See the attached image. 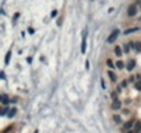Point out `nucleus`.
<instances>
[{
	"label": "nucleus",
	"instance_id": "obj_13",
	"mask_svg": "<svg viewBox=\"0 0 141 133\" xmlns=\"http://www.w3.org/2000/svg\"><path fill=\"white\" fill-rule=\"evenodd\" d=\"M10 58H11V51H8L7 55H6V59H4V63H6V65L10 63Z\"/></svg>",
	"mask_w": 141,
	"mask_h": 133
},
{
	"label": "nucleus",
	"instance_id": "obj_23",
	"mask_svg": "<svg viewBox=\"0 0 141 133\" xmlns=\"http://www.w3.org/2000/svg\"><path fill=\"white\" fill-rule=\"evenodd\" d=\"M18 18H19V14H18V12H17V14H14V18H12V21H17V19H18Z\"/></svg>",
	"mask_w": 141,
	"mask_h": 133
},
{
	"label": "nucleus",
	"instance_id": "obj_8",
	"mask_svg": "<svg viewBox=\"0 0 141 133\" xmlns=\"http://www.w3.org/2000/svg\"><path fill=\"white\" fill-rule=\"evenodd\" d=\"M108 77H110V80L112 81V82H117V76H115V73L114 71H108Z\"/></svg>",
	"mask_w": 141,
	"mask_h": 133
},
{
	"label": "nucleus",
	"instance_id": "obj_20",
	"mask_svg": "<svg viewBox=\"0 0 141 133\" xmlns=\"http://www.w3.org/2000/svg\"><path fill=\"white\" fill-rule=\"evenodd\" d=\"M107 66H108V67H114V63H112V60H111V59H107Z\"/></svg>",
	"mask_w": 141,
	"mask_h": 133
},
{
	"label": "nucleus",
	"instance_id": "obj_16",
	"mask_svg": "<svg viewBox=\"0 0 141 133\" xmlns=\"http://www.w3.org/2000/svg\"><path fill=\"white\" fill-rule=\"evenodd\" d=\"M117 67L119 69V70H120V69H123V67H125V63L122 62V60H117Z\"/></svg>",
	"mask_w": 141,
	"mask_h": 133
},
{
	"label": "nucleus",
	"instance_id": "obj_9",
	"mask_svg": "<svg viewBox=\"0 0 141 133\" xmlns=\"http://www.w3.org/2000/svg\"><path fill=\"white\" fill-rule=\"evenodd\" d=\"M114 54H115V55L117 56H120L122 55V49H120V47H115V48H114Z\"/></svg>",
	"mask_w": 141,
	"mask_h": 133
},
{
	"label": "nucleus",
	"instance_id": "obj_5",
	"mask_svg": "<svg viewBox=\"0 0 141 133\" xmlns=\"http://www.w3.org/2000/svg\"><path fill=\"white\" fill-rule=\"evenodd\" d=\"M133 123H134V121H133V119H130V121L125 122V123H123V129L126 130V132H127V130H130L131 128H133Z\"/></svg>",
	"mask_w": 141,
	"mask_h": 133
},
{
	"label": "nucleus",
	"instance_id": "obj_26",
	"mask_svg": "<svg viewBox=\"0 0 141 133\" xmlns=\"http://www.w3.org/2000/svg\"><path fill=\"white\" fill-rule=\"evenodd\" d=\"M127 133H134L133 130H127Z\"/></svg>",
	"mask_w": 141,
	"mask_h": 133
},
{
	"label": "nucleus",
	"instance_id": "obj_27",
	"mask_svg": "<svg viewBox=\"0 0 141 133\" xmlns=\"http://www.w3.org/2000/svg\"><path fill=\"white\" fill-rule=\"evenodd\" d=\"M0 102H1V95H0Z\"/></svg>",
	"mask_w": 141,
	"mask_h": 133
},
{
	"label": "nucleus",
	"instance_id": "obj_3",
	"mask_svg": "<svg viewBox=\"0 0 141 133\" xmlns=\"http://www.w3.org/2000/svg\"><path fill=\"white\" fill-rule=\"evenodd\" d=\"M86 33H88V30H84L82 33V43H81V52L82 54L86 52Z\"/></svg>",
	"mask_w": 141,
	"mask_h": 133
},
{
	"label": "nucleus",
	"instance_id": "obj_18",
	"mask_svg": "<svg viewBox=\"0 0 141 133\" xmlns=\"http://www.w3.org/2000/svg\"><path fill=\"white\" fill-rule=\"evenodd\" d=\"M123 51L127 54L129 51H130V45H129V44H125V45H123Z\"/></svg>",
	"mask_w": 141,
	"mask_h": 133
},
{
	"label": "nucleus",
	"instance_id": "obj_6",
	"mask_svg": "<svg viewBox=\"0 0 141 133\" xmlns=\"http://www.w3.org/2000/svg\"><path fill=\"white\" fill-rule=\"evenodd\" d=\"M111 107H112V110H120V107H122V103L119 102V100H114L112 104H111Z\"/></svg>",
	"mask_w": 141,
	"mask_h": 133
},
{
	"label": "nucleus",
	"instance_id": "obj_24",
	"mask_svg": "<svg viewBox=\"0 0 141 133\" xmlns=\"http://www.w3.org/2000/svg\"><path fill=\"white\" fill-rule=\"evenodd\" d=\"M126 85H127V81H126V80H125V81H122V84H120V87H122V88H125Z\"/></svg>",
	"mask_w": 141,
	"mask_h": 133
},
{
	"label": "nucleus",
	"instance_id": "obj_4",
	"mask_svg": "<svg viewBox=\"0 0 141 133\" xmlns=\"http://www.w3.org/2000/svg\"><path fill=\"white\" fill-rule=\"evenodd\" d=\"M134 66H136V60L134 59H130L129 62L126 63V69H127V71H131L134 69Z\"/></svg>",
	"mask_w": 141,
	"mask_h": 133
},
{
	"label": "nucleus",
	"instance_id": "obj_1",
	"mask_svg": "<svg viewBox=\"0 0 141 133\" xmlns=\"http://www.w3.org/2000/svg\"><path fill=\"white\" fill-rule=\"evenodd\" d=\"M118 36H119V30H118V29H114V30L111 32V34L108 36L107 41H108V43L111 44V43H114L115 40H117V37H118Z\"/></svg>",
	"mask_w": 141,
	"mask_h": 133
},
{
	"label": "nucleus",
	"instance_id": "obj_19",
	"mask_svg": "<svg viewBox=\"0 0 141 133\" xmlns=\"http://www.w3.org/2000/svg\"><path fill=\"white\" fill-rule=\"evenodd\" d=\"M111 98H112L114 100H117V98H118V92H117V91H114L112 93H111Z\"/></svg>",
	"mask_w": 141,
	"mask_h": 133
},
{
	"label": "nucleus",
	"instance_id": "obj_25",
	"mask_svg": "<svg viewBox=\"0 0 141 133\" xmlns=\"http://www.w3.org/2000/svg\"><path fill=\"white\" fill-rule=\"evenodd\" d=\"M56 14H58V11H56V10H54V11H52V18L55 17V15H56Z\"/></svg>",
	"mask_w": 141,
	"mask_h": 133
},
{
	"label": "nucleus",
	"instance_id": "obj_12",
	"mask_svg": "<svg viewBox=\"0 0 141 133\" xmlns=\"http://www.w3.org/2000/svg\"><path fill=\"white\" fill-rule=\"evenodd\" d=\"M112 119H114V122H115V123H120V122H122V119H120V115H117V114H115V115L112 117Z\"/></svg>",
	"mask_w": 141,
	"mask_h": 133
},
{
	"label": "nucleus",
	"instance_id": "obj_7",
	"mask_svg": "<svg viewBox=\"0 0 141 133\" xmlns=\"http://www.w3.org/2000/svg\"><path fill=\"white\" fill-rule=\"evenodd\" d=\"M133 125H134V130H133V132L134 133H140L141 132V122H140V121H134Z\"/></svg>",
	"mask_w": 141,
	"mask_h": 133
},
{
	"label": "nucleus",
	"instance_id": "obj_11",
	"mask_svg": "<svg viewBox=\"0 0 141 133\" xmlns=\"http://www.w3.org/2000/svg\"><path fill=\"white\" fill-rule=\"evenodd\" d=\"M138 30V28H131V29H127V30H125L123 32V33H125V34H130V33H133V32H137Z\"/></svg>",
	"mask_w": 141,
	"mask_h": 133
},
{
	"label": "nucleus",
	"instance_id": "obj_21",
	"mask_svg": "<svg viewBox=\"0 0 141 133\" xmlns=\"http://www.w3.org/2000/svg\"><path fill=\"white\" fill-rule=\"evenodd\" d=\"M7 112V109H0V115H4Z\"/></svg>",
	"mask_w": 141,
	"mask_h": 133
},
{
	"label": "nucleus",
	"instance_id": "obj_14",
	"mask_svg": "<svg viewBox=\"0 0 141 133\" xmlns=\"http://www.w3.org/2000/svg\"><path fill=\"white\" fill-rule=\"evenodd\" d=\"M1 102H3L4 106H7V104H8V98L6 96V95H1Z\"/></svg>",
	"mask_w": 141,
	"mask_h": 133
},
{
	"label": "nucleus",
	"instance_id": "obj_28",
	"mask_svg": "<svg viewBox=\"0 0 141 133\" xmlns=\"http://www.w3.org/2000/svg\"><path fill=\"white\" fill-rule=\"evenodd\" d=\"M140 133H141V132H140Z\"/></svg>",
	"mask_w": 141,
	"mask_h": 133
},
{
	"label": "nucleus",
	"instance_id": "obj_17",
	"mask_svg": "<svg viewBox=\"0 0 141 133\" xmlns=\"http://www.w3.org/2000/svg\"><path fill=\"white\" fill-rule=\"evenodd\" d=\"M134 87H136V89H137V91H141V80H138L137 82H136V85H134Z\"/></svg>",
	"mask_w": 141,
	"mask_h": 133
},
{
	"label": "nucleus",
	"instance_id": "obj_15",
	"mask_svg": "<svg viewBox=\"0 0 141 133\" xmlns=\"http://www.w3.org/2000/svg\"><path fill=\"white\" fill-rule=\"evenodd\" d=\"M15 114H17V109H11L10 111H8V117H10V118H12Z\"/></svg>",
	"mask_w": 141,
	"mask_h": 133
},
{
	"label": "nucleus",
	"instance_id": "obj_10",
	"mask_svg": "<svg viewBox=\"0 0 141 133\" xmlns=\"http://www.w3.org/2000/svg\"><path fill=\"white\" fill-rule=\"evenodd\" d=\"M131 45L136 48V51H137V52H140V51H141V43H133Z\"/></svg>",
	"mask_w": 141,
	"mask_h": 133
},
{
	"label": "nucleus",
	"instance_id": "obj_22",
	"mask_svg": "<svg viewBox=\"0 0 141 133\" xmlns=\"http://www.w3.org/2000/svg\"><path fill=\"white\" fill-rule=\"evenodd\" d=\"M62 23H63V18H59L58 19V26H62Z\"/></svg>",
	"mask_w": 141,
	"mask_h": 133
},
{
	"label": "nucleus",
	"instance_id": "obj_2",
	"mask_svg": "<svg viewBox=\"0 0 141 133\" xmlns=\"http://www.w3.org/2000/svg\"><path fill=\"white\" fill-rule=\"evenodd\" d=\"M137 14V4H131L127 8V17H134Z\"/></svg>",
	"mask_w": 141,
	"mask_h": 133
}]
</instances>
